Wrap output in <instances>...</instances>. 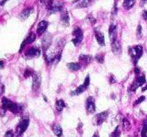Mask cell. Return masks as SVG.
Masks as SVG:
<instances>
[{"instance_id":"13","label":"cell","mask_w":147,"mask_h":137,"mask_svg":"<svg viewBox=\"0 0 147 137\" xmlns=\"http://www.w3.org/2000/svg\"><path fill=\"white\" fill-rule=\"evenodd\" d=\"M47 27H48V22L45 21V20H42L38 23V26H37V34L38 35H42L43 33L46 31Z\"/></svg>"},{"instance_id":"5","label":"cell","mask_w":147,"mask_h":137,"mask_svg":"<svg viewBox=\"0 0 147 137\" xmlns=\"http://www.w3.org/2000/svg\"><path fill=\"white\" fill-rule=\"evenodd\" d=\"M63 5H64L63 1H53V3L47 7L49 14H53V13H56V12H60L62 10V8H63Z\"/></svg>"},{"instance_id":"11","label":"cell","mask_w":147,"mask_h":137,"mask_svg":"<svg viewBox=\"0 0 147 137\" xmlns=\"http://www.w3.org/2000/svg\"><path fill=\"white\" fill-rule=\"evenodd\" d=\"M111 49H112V52L116 55H119L121 53V44H120V42L117 39H115L114 41L111 42Z\"/></svg>"},{"instance_id":"6","label":"cell","mask_w":147,"mask_h":137,"mask_svg":"<svg viewBox=\"0 0 147 137\" xmlns=\"http://www.w3.org/2000/svg\"><path fill=\"white\" fill-rule=\"evenodd\" d=\"M89 83H90V77H89V75H87V76H86V78H85V80H84L83 84L80 85V86H78L74 91H72L71 95H79V94H81V93H83L84 91L88 88Z\"/></svg>"},{"instance_id":"18","label":"cell","mask_w":147,"mask_h":137,"mask_svg":"<svg viewBox=\"0 0 147 137\" xmlns=\"http://www.w3.org/2000/svg\"><path fill=\"white\" fill-rule=\"evenodd\" d=\"M95 37H96V40H97V42H98V44L101 45V46H104L105 45V39H104V35H103V33L100 32V31L95 30Z\"/></svg>"},{"instance_id":"19","label":"cell","mask_w":147,"mask_h":137,"mask_svg":"<svg viewBox=\"0 0 147 137\" xmlns=\"http://www.w3.org/2000/svg\"><path fill=\"white\" fill-rule=\"evenodd\" d=\"M33 12V8L32 7H30V8H26V9H24L23 11L20 13V16L19 17L21 18L22 20H25V19H27L28 17L30 16V14Z\"/></svg>"},{"instance_id":"36","label":"cell","mask_w":147,"mask_h":137,"mask_svg":"<svg viewBox=\"0 0 147 137\" xmlns=\"http://www.w3.org/2000/svg\"><path fill=\"white\" fill-rule=\"evenodd\" d=\"M116 13H117V5H116V2H115L114 7H113V9H112V13H111V15H112V17H113V16L116 15Z\"/></svg>"},{"instance_id":"39","label":"cell","mask_w":147,"mask_h":137,"mask_svg":"<svg viewBox=\"0 0 147 137\" xmlns=\"http://www.w3.org/2000/svg\"><path fill=\"white\" fill-rule=\"evenodd\" d=\"M4 93V85L2 83H0V96Z\"/></svg>"},{"instance_id":"33","label":"cell","mask_w":147,"mask_h":137,"mask_svg":"<svg viewBox=\"0 0 147 137\" xmlns=\"http://www.w3.org/2000/svg\"><path fill=\"white\" fill-rule=\"evenodd\" d=\"M136 35H137V38H141V36H142V27H141V25H140V24L137 26Z\"/></svg>"},{"instance_id":"45","label":"cell","mask_w":147,"mask_h":137,"mask_svg":"<svg viewBox=\"0 0 147 137\" xmlns=\"http://www.w3.org/2000/svg\"><path fill=\"white\" fill-rule=\"evenodd\" d=\"M146 90H147V85H146V86H144L143 88H142V91H146Z\"/></svg>"},{"instance_id":"8","label":"cell","mask_w":147,"mask_h":137,"mask_svg":"<svg viewBox=\"0 0 147 137\" xmlns=\"http://www.w3.org/2000/svg\"><path fill=\"white\" fill-rule=\"evenodd\" d=\"M85 108L88 114H93L95 112V110H96V107H95V100L92 96H89L88 98L86 99Z\"/></svg>"},{"instance_id":"40","label":"cell","mask_w":147,"mask_h":137,"mask_svg":"<svg viewBox=\"0 0 147 137\" xmlns=\"http://www.w3.org/2000/svg\"><path fill=\"white\" fill-rule=\"evenodd\" d=\"M142 18H143L144 20H147V10H144V11L142 12Z\"/></svg>"},{"instance_id":"10","label":"cell","mask_w":147,"mask_h":137,"mask_svg":"<svg viewBox=\"0 0 147 137\" xmlns=\"http://www.w3.org/2000/svg\"><path fill=\"white\" fill-rule=\"evenodd\" d=\"M41 85V75L40 73H34L32 80V89L33 90H38Z\"/></svg>"},{"instance_id":"41","label":"cell","mask_w":147,"mask_h":137,"mask_svg":"<svg viewBox=\"0 0 147 137\" xmlns=\"http://www.w3.org/2000/svg\"><path fill=\"white\" fill-rule=\"evenodd\" d=\"M139 72H140V68L137 67V66H135V73L136 74H139Z\"/></svg>"},{"instance_id":"20","label":"cell","mask_w":147,"mask_h":137,"mask_svg":"<svg viewBox=\"0 0 147 137\" xmlns=\"http://www.w3.org/2000/svg\"><path fill=\"white\" fill-rule=\"evenodd\" d=\"M69 14H68L67 11H64L61 13V23L65 26L69 25Z\"/></svg>"},{"instance_id":"4","label":"cell","mask_w":147,"mask_h":137,"mask_svg":"<svg viewBox=\"0 0 147 137\" xmlns=\"http://www.w3.org/2000/svg\"><path fill=\"white\" fill-rule=\"evenodd\" d=\"M73 35L74 38L72 39V42L75 46H78L80 43L82 42V39H83V32H82V29L79 27H76L73 30Z\"/></svg>"},{"instance_id":"17","label":"cell","mask_w":147,"mask_h":137,"mask_svg":"<svg viewBox=\"0 0 147 137\" xmlns=\"http://www.w3.org/2000/svg\"><path fill=\"white\" fill-rule=\"evenodd\" d=\"M9 111H11L12 113H19L23 110V106L21 104H18V103H15V102H12L11 106L9 107Z\"/></svg>"},{"instance_id":"7","label":"cell","mask_w":147,"mask_h":137,"mask_svg":"<svg viewBox=\"0 0 147 137\" xmlns=\"http://www.w3.org/2000/svg\"><path fill=\"white\" fill-rule=\"evenodd\" d=\"M108 114H109L108 110L96 114V116H95L94 119H93V122H94L95 125L99 126V125H101V124H103V122H105V120H106L107 117H108Z\"/></svg>"},{"instance_id":"35","label":"cell","mask_w":147,"mask_h":137,"mask_svg":"<svg viewBox=\"0 0 147 137\" xmlns=\"http://www.w3.org/2000/svg\"><path fill=\"white\" fill-rule=\"evenodd\" d=\"M40 1L42 2L43 4H45L47 7H48L49 5H51V4L53 3V1H54V0H40Z\"/></svg>"},{"instance_id":"38","label":"cell","mask_w":147,"mask_h":137,"mask_svg":"<svg viewBox=\"0 0 147 137\" xmlns=\"http://www.w3.org/2000/svg\"><path fill=\"white\" fill-rule=\"evenodd\" d=\"M109 82H110V84H113V83H116V78L114 77V76L111 74L110 75V79H109Z\"/></svg>"},{"instance_id":"16","label":"cell","mask_w":147,"mask_h":137,"mask_svg":"<svg viewBox=\"0 0 147 137\" xmlns=\"http://www.w3.org/2000/svg\"><path fill=\"white\" fill-rule=\"evenodd\" d=\"M93 1L94 0H77V1H75V4L77 8H85L88 7Z\"/></svg>"},{"instance_id":"30","label":"cell","mask_w":147,"mask_h":137,"mask_svg":"<svg viewBox=\"0 0 147 137\" xmlns=\"http://www.w3.org/2000/svg\"><path fill=\"white\" fill-rule=\"evenodd\" d=\"M95 59H96V61L98 62V63H101L102 64L103 62H104V54L103 53H100V54H97L95 56Z\"/></svg>"},{"instance_id":"14","label":"cell","mask_w":147,"mask_h":137,"mask_svg":"<svg viewBox=\"0 0 147 137\" xmlns=\"http://www.w3.org/2000/svg\"><path fill=\"white\" fill-rule=\"evenodd\" d=\"M35 38H36V35L34 34V33H32L31 32L29 35L27 36V38L25 39V40L23 41V43L21 44V46H20V52L22 51V49L25 47V45L26 44H30V43H32V42H34V40H35Z\"/></svg>"},{"instance_id":"42","label":"cell","mask_w":147,"mask_h":137,"mask_svg":"<svg viewBox=\"0 0 147 137\" xmlns=\"http://www.w3.org/2000/svg\"><path fill=\"white\" fill-rule=\"evenodd\" d=\"M6 1H7V0H0V5H4Z\"/></svg>"},{"instance_id":"29","label":"cell","mask_w":147,"mask_h":137,"mask_svg":"<svg viewBox=\"0 0 147 137\" xmlns=\"http://www.w3.org/2000/svg\"><path fill=\"white\" fill-rule=\"evenodd\" d=\"M141 137H147V120L143 122V125H142Z\"/></svg>"},{"instance_id":"12","label":"cell","mask_w":147,"mask_h":137,"mask_svg":"<svg viewBox=\"0 0 147 137\" xmlns=\"http://www.w3.org/2000/svg\"><path fill=\"white\" fill-rule=\"evenodd\" d=\"M51 41H52V37H51V35H46L45 37H43L42 39V48L43 50H44V52H46L47 50H48L49 46L51 45Z\"/></svg>"},{"instance_id":"3","label":"cell","mask_w":147,"mask_h":137,"mask_svg":"<svg viewBox=\"0 0 147 137\" xmlns=\"http://www.w3.org/2000/svg\"><path fill=\"white\" fill-rule=\"evenodd\" d=\"M145 82H146V79H145V76L144 75L136 77V79L134 80V82L129 86V92H134L138 87H140L143 84H145Z\"/></svg>"},{"instance_id":"27","label":"cell","mask_w":147,"mask_h":137,"mask_svg":"<svg viewBox=\"0 0 147 137\" xmlns=\"http://www.w3.org/2000/svg\"><path fill=\"white\" fill-rule=\"evenodd\" d=\"M121 122H122V128H123L125 131H127L128 129H130V127H131V124H130V122L128 121L126 118H122Z\"/></svg>"},{"instance_id":"31","label":"cell","mask_w":147,"mask_h":137,"mask_svg":"<svg viewBox=\"0 0 147 137\" xmlns=\"http://www.w3.org/2000/svg\"><path fill=\"white\" fill-rule=\"evenodd\" d=\"M34 75V71H33L31 68H27L24 72V77H29V76H33Z\"/></svg>"},{"instance_id":"43","label":"cell","mask_w":147,"mask_h":137,"mask_svg":"<svg viewBox=\"0 0 147 137\" xmlns=\"http://www.w3.org/2000/svg\"><path fill=\"white\" fill-rule=\"evenodd\" d=\"M4 67V63L3 61H0V69H2V68Z\"/></svg>"},{"instance_id":"34","label":"cell","mask_w":147,"mask_h":137,"mask_svg":"<svg viewBox=\"0 0 147 137\" xmlns=\"http://www.w3.org/2000/svg\"><path fill=\"white\" fill-rule=\"evenodd\" d=\"M87 20L89 21V23H90V24H92V25H94V24L96 23V19H95V18L93 17V16H92V14H90V15H88Z\"/></svg>"},{"instance_id":"2","label":"cell","mask_w":147,"mask_h":137,"mask_svg":"<svg viewBox=\"0 0 147 137\" xmlns=\"http://www.w3.org/2000/svg\"><path fill=\"white\" fill-rule=\"evenodd\" d=\"M28 125H29V120H28V119L21 120V121L19 122V124L17 125V127H16L14 136L17 137V136H20L21 134H23L24 132H25V130L27 129Z\"/></svg>"},{"instance_id":"37","label":"cell","mask_w":147,"mask_h":137,"mask_svg":"<svg viewBox=\"0 0 147 137\" xmlns=\"http://www.w3.org/2000/svg\"><path fill=\"white\" fill-rule=\"evenodd\" d=\"M4 137H14L13 131H12V130H8V131L6 132L5 135H4Z\"/></svg>"},{"instance_id":"24","label":"cell","mask_w":147,"mask_h":137,"mask_svg":"<svg viewBox=\"0 0 147 137\" xmlns=\"http://www.w3.org/2000/svg\"><path fill=\"white\" fill-rule=\"evenodd\" d=\"M67 67L69 68L71 71H78L81 68V64L77 63V62H71V63L67 64Z\"/></svg>"},{"instance_id":"26","label":"cell","mask_w":147,"mask_h":137,"mask_svg":"<svg viewBox=\"0 0 147 137\" xmlns=\"http://www.w3.org/2000/svg\"><path fill=\"white\" fill-rule=\"evenodd\" d=\"M65 107H66V104H65V102H64L63 100L59 99V100L56 101V109H57V111L61 112L62 110L65 108Z\"/></svg>"},{"instance_id":"22","label":"cell","mask_w":147,"mask_h":137,"mask_svg":"<svg viewBox=\"0 0 147 137\" xmlns=\"http://www.w3.org/2000/svg\"><path fill=\"white\" fill-rule=\"evenodd\" d=\"M136 0H124L123 1V8L126 10H129L135 5Z\"/></svg>"},{"instance_id":"21","label":"cell","mask_w":147,"mask_h":137,"mask_svg":"<svg viewBox=\"0 0 147 137\" xmlns=\"http://www.w3.org/2000/svg\"><path fill=\"white\" fill-rule=\"evenodd\" d=\"M11 104H12L11 100H9V99L6 98V97H3V98H2L1 108L3 110H8V109H9V107L11 106Z\"/></svg>"},{"instance_id":"9","label":"cell","mask_w":147,"mask_h":137,"mask_svg":"<svg viewBox=\"0 0 147 137\" xmlns=\"http://www.w3.org/2000/svg\"><path fill=\"white\" fill-rule=\"evenodd\" d=\"M41 54V50L38 47H31L30 49H28L25 53V56L27 58H35L38 57Z\"/></svg>"},{"instance_id":"46","label":"cell","mask_w":147,"mask_h":137,"mask_svg":"<svg viewBox=\"0 0 147 137\" xmlns=\"http://www.w3.org/2000/svg\"><path fill=\"white\" fill-rule=\"evenodd\" d=\"M142 1H143V2H146V1H147V0H142Z\"/></svg>"},{"instance_id":"23","label":"cell","mask_w":147,"mask_h":137,"mask_svg":"<svg viewBox=\"0 0 147 137\" xmlns=\"http://www.w3.org/2000/svg\"><path fill=\"white\" fill-rule=\"evenodd\" d=\"M79 61L81 62V63L87 65V64H89L91 61H92V56H90V55H80L79 56Z\"/></svg>"},{"instance_id":"15","label":"cell","mask_w":147,"mask_h":137,"mask_svg":"<svg viewBox=\"0 0 147 137\" xmlns=\"http://www.w3.org/2000/svg\"><path fill=\"white\" fill-rule=\"evenodd\" d=\"M116 28H117L116 27V24H114V23H111L110 26H109L108 32H109V37H110L111 42H112V41H114L115 39H116V33H117V29Z\"/></svg>"},{"instance_id":"1","label":"cell","mask_w":147,"mask_h":137,"mask_svg":"<svg viewBox=\"0 0 147 137\" xmlns=\"http://www.w3.org/2000/svg\"><path fill=\"white\" fill-rule=\"evenodd\" d=\"M128 52H129V55L131 57L132 61H133V64L136 66L138 60L141 58L142 54H143V48H142L141 45H135V46H132L128 48Z\"/></svg>"},{"instance_id":"32","label":"cell","mask_w":147,"mask_h":137,"mask_svg":"<svg viewBox=\"0 0 147 137\" xmlns=\"http://www.w3.org/2000/svg\"><path fill=\"white\" fill-rule=\"evenodd\" d=\"M144 100H145V96H141V97H139V98H138L137 100H136L135 102L133 103V105H134V106H137V105H139L140 103L143 102Z\"/></svg>"},{"instance_id":"44","label":"cell","mask_w":147,"mask_h":137,"mask_svg":"<svg viewBox=\"0 0 147 137\" xmlns=\"http://www.w3.org/2000/svg\"><path fill=\"white\" fill-rule=\"evenodd\" d=\"M92 137H100V136H99L98 132H95V133L93 134V136H92Z\"/></svg>"},{"instance_id":"25","label":"cell","mask_w":147,"mask_h":137,"mask_svg":"<svg viewBox=\"0 0 147 137\" xmlns=\"http://www.w3.org/2000/svg\"><path fill=\"white\" fill-rule=\"evenodd\" d=\"M52 129H53V133H54L56 136H58V137L62 136V128L60 127V125H58V124H54Z\"/></svg>"},{"instance_id":"28","label":"cell","mask_w":147,"mask_h":137,"mask_svg":"<svg viewBox=\"0 0 147 137\" xmlns=\"http://www.w3.org/2000/svg\"><path fill=\"white\" fill-rule=\"evenodd\" d=\"M121 135V130H120V125H118L115 127L114 131L111 133V137H119Z\"/></svg>"}]
</instances>
